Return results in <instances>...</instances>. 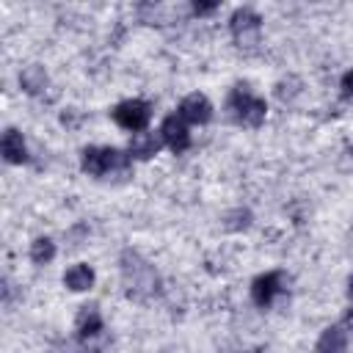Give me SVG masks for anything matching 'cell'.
<instances>
[{
	"mask_svg": "<svg viewBox=\"0 0 353 353\" xmlns=\"http://www.w3.org/2000/svg\"><path fill=\"white\" fill-rule=\"evenodd\" d=\"M160 138H163V143H165L171 152H176V154L190 146V132H188L185 119H182L179 113L165 116V121H163V127H160Z\"/></svg>",
	"mask_w": 353,
	"mask_h": 353,
	"instance_id": "5",
	"label": "cell"
},
{
	"mask_svg": "<svg viewBox=\"0 0 353 353\" xmlns=\"http://www.w3.org/2000/svg\"><path fill=\"white\" fill-rule=\"evenodd\" d=\"M99 331H102V314H99V309L97 306H83L80 314H77V334L83 339H88V336H97Z\"/></svg>",
	"mask_w": 353,
	"mask_h": 353,
	"instance_id": "10",
	"label": "cell"
},
{
	"mask_svg": "<svg viewBox=\"0 0 353 353\" xmlns=\"http://www.w3.org/2000/svg\"><path fill=\"white\" fill-rule=\"evenodd\" d=\"M52 256H55V245H52L50 237H39V240H33V245H30V259H33L36 265H47Z\"/></svg>",
	"mask_w": 353,
	"mask_h": 353,
	"instance_id": "14",
	"label": "cell"
},
{
	"mask_svg": "<svg viewBox=\"0 0 353 353\" xmlns=\"http://www.w3.org/2000/svg\"><path fill=\"white\" fill-rule=\"evenodd\" d=\"M218 8V3H193V11L196 14H212Z\"/></svg>",
	"mask_w": 353,
	"mask_h": 353,
	"instance_id": "15",
	"label": "cell"
},
{
	"mask_svg": "<svg viewBox=\"0 0 353 353\" xmlns=\"http://www.w3.org/2000/svg\"><path fill=\"white\" fill-rule=\"evenodd\" d=\"M229 28H232V36L237 44H251L262 28V17L251 8H237L229 19Z\"/></svg>",
	"mask_w": 353,
	"mask_h": 353,
	"instance_id": "4",
	"label": "cell"
},
{
	"mask_svg": "<svg viewBox=\"0 0 353 353\" xmlns=\"http://www.w3.org/2000/svg\"><path fill=\"white\" fill-rule=\"evenodd\" d=\"M350 298H353V276H350Z\"/></svg>",
	"mask_w": 353,
	"mask_h": 353,
	"instance_id": "18",
	"label": "cell"
},
{
	"mask_svg": "<svg viewBox=\"0 0 353 353\" xmlns=\"http://www.w3.org/2000/svg\"><path fill=\"white\" fill-rule=\"evenodd\" d=\"M63 284L69 290H74V292H83V290H88L94 284V270L88 265H74V268H69L63 273Z\"/></svg>",
	"mask_w": 353,
	"mask_h": 353,
	"instance_id": "12",
	"label": "cell"
},
{
	"mask_svg": "<svg viewBox=\"0 0 353 353\" xmlns=\"http://www.w3.org/2000/svg\"><path fill=\"white\" fill-rule=\"evenodd\" d=\"M279 290H281V273H276V270L254 279V284H251L254 303L256 306H270V301L279 295Z\"/></svg>",
	"mask_w": 353,
	"mask_h": 353,
	"instance_id": "7",
	"label": "cell"
},
{
	"mask_svg": "<svg viewBox=\"0 0 353 353\" xmlns=\"http://www.w3.org/2000/svg\"><path fill=\"white\" fill-rule=\"evenodd\" d=\"M0 149H3V157L8 163H25L28 160V146H25V141H22V135L17 130H6Z\"/></svg>",
	"mask_w": 353,
	"mask_h": 353,
	"instance_id": "8",
	"label": "cell"
},
{
	"mask_svg": "<svg viewBox=\"0 0 353 353\" xmlns=\"http://www.w3.org/2000/svg\"><path fill=\"white\" fill-rule=\"evenodd\" d=\"M113 119H116L119 127L138 132V130H143V127L149 124L152 108H149V102H143V99H127V102H119V105L113 108Z\"/></svg>",
	"mask_w": 353,
	"mask_h": 353,
	"instance_id": "3",
	"label": "cell"
},
{
	"mask_svg": "<svg viewBox=\"0 0 353 353\" xmlns=\"http://www.w3.org/2000/svg\"><path fill=\"white\" fill-rule=\"evenodd\" d=\"M83 171L88 176H108V174H127L130 157L119 149H99L88 146L83 149Z\"/></svg>",
	"mask_w": 353,
	"mask_h": 353,
	"instance_id": "1",
	"label": "cell"
},
{
	"mask_svg": "<svg viewBox=\"0 0 353 353\" xmlns=\"http://www.w3.org/2000/svg\"><path fill=\"white\" fill-rule=\"evenodd\" d=\"M265 99L254 97L245 85H237L232 94H229V113L234 121L245 124V127H259L265 121Z\"/></svg>",
	"mask_w": 353,
	"mask_h": 353,
	"instance_id": "2",
	"label": "cell"
},
{
	"mask_svg": "<svg viewBox=\"0 0 353 353\" xmlns=\"http://www.w3.org/2000/svg\"><path fill=\"white\" fill-rule=\"evenodd\" d=\"M342 88H345V91H353V69L342 77Z\"/></svg>",
	"mask_w": 353,
	"mask_h": 353,
	"instance_id": "16",
	"label": "cell"
},
{
	"mask_svg": "<svg viewBox=\"0 0 353 353\" xmlns=\"http://www.w3.org/2000/svg\"><path fill=\"white\" fill-rule=\"evenodd\" d=\"M347 347V334L339 325H331L323 331V336L317 339V353H345Z\"/></svg>",
	"mask_w": 353,
	"mask_h": 353,
	"instance_id": "11",
	"label": "cell"
},
{
	"mask_svg": "<svg viewBox=\"0 0 353 353\" xmlns=\"http://www.w3.org/2000/svg\"><path fill=\"white\" fill-rule=\"evenodd\" d=\"M160 143H163V138H157V135H152V132H138V135H132V141H130V154H132V157H141V160H149L152 154H157Z\"/></svg>",
	"mask_w": 353,
	"mask_h": 353,
	"instance_id": "9",
	"label": "cell"
},
{
	"mask_svg": "<svg viewBox=\"0 0 353 353\" xmlns=\"http://www.w3.org/2000/svg\"><path fill=\"white\" fill-rule=\"evenodd\" d=\"M179 116L185 119V121H190V124H207L210 119H212V105H210V99L204 97V94H188L185 99H182V105H179Z\"/></svg>",
	"mask_w": 353,
	"mask_h": 353,
	"instance_id": "6",
	"label": "cell"
},
{
	"mask_svg": "<svg viewBox=\"0 0 353 353\" xmlns=\"http://www.w3.org/2000/svg\"><path fill=\"white\" fill-rule=\"evenodd\" d=\"M345 323H347V325H353V312H347V314H345Z\"/></svg>",
	"mask_w": 353,
	"mask_h": 353,
	"instance_id": "17",
	"label": "cell"
},
{
	"mask_svg": "<svg viewBox=\"0 0 353 353\" xmlns=\"http://www.w3.org/2000/svg\"><path fill=\"white\" fill-rule=\"evenodd\" d=\"M19 83H22V88H25V91L36 94V91H41V88L47 85V74H44L39 66H28V69L19 74Z\"/></svg>",
	"mask_w": 353,
	"mask_h": 353,
	"instance_id": "13",
	"label": "cell"
}]
</instances>
